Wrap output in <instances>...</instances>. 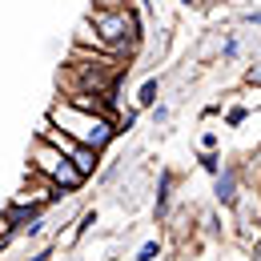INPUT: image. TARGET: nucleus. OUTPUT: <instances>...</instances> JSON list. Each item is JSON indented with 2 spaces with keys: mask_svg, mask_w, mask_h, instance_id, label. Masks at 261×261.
<instances>
[{
  "mask_svg": "<svg viewBox=\"0 0 261 261\" xmlns=\"http://www.w3.org/2000/svg\"><path fill=\"white\" fill-rule=\"evenodd\" d=\"M89 29L97 36V48H109V53H129L137 44V36H141L129 4H121V8H93Z\"/></svg>",
  "mask_w": 261,
  "mask_h": 261,
  "instance_id": "2",
  "label": "nucleus"
},
{
  "mask_svg": "<svg viewBox=\"0 0 261 261\" xmlns=\"http://www.w3.org/2000/svg\"><path fill=\"white\" fill-rule=\"evenodd\" d=\"M169 201H173V173L165 169L157 177V217H169Z\"/></svg>",
  "mask_w": 261,
  "mask_h": 261,
  "instance_id": "6",
  "label": "nucleus"
},
{
  "mask_svg": "<svg viewBox=\"0 0 261 261\" xmlns=\"http://www.w3.org/2000/svg\"><path fill=\"white\" fill-rule=\"evenodd\" d=\"M157 93H161V85L149 76V81L141 85V93H137V105H141V109H153V105H157Z\"/></svg>",
  "mask_w": 261,
  "mask_h": 261,
  "instance_id": "7",
  "label": "nucleus"
},
{
  "mask_svg": "<svg viewBox=\"0 0 261 261\" xmlns=\"http://www.w3.org/2000/svg\"><path fill=\"white\" fill-rule=\"evenodd\" d=\"M36 137H40V141H48V145H53V149H57V153H61V157L81 173V177H93V169H97V153H93V149H85V145H81V141H72L68 133L53 129L48 121H44V129L36 133Z\"/></svg>",
  "mask_w": 261,
  "mask_h": 261,
  "instance_id": "4",
  "label": "nucleus"
},
{
  "mask_svg": "<svg viewBox=\"0 0 261 261\" xmlns=\"http://www.w3.org/2000/svg\"><path fill=\"white\" fill-rule=\"evenodd\" d=\"M249 24H257V29H261V12H249Z\"/></svg>",
  "mask_w": 261,
  "mask_h": 261,
  "instance_id": "16",
  "label": "nucleus"
},
{
  "mask_svg": "<svg viewBox=\"0 0 261 261\" xmlns=\"http://www.w3.org/2000/svg\"><path fill=\"white\" fill-rule=\"evenodd\" d=\"M153 257H161V241H145L137 249V261H153Z\"/></svg>",
  "mask_w": 261,
  "mask_h": 261,
  "instance_id": "8",
  "label": "nucleus"
},
{
  "mask_svg": "<svg viewBox=\"0 0 261 261\" xmlns=\"http://www.w3.org/2000/svg\"><path fill=\"white\" fill-rule=\"evenodd\" d=\"M153 121H157V125L169 121V109H165V105H153Z\"/></svg>",
  "mask_w": 261,
  "mask_h": 261,
  "instance_id": "11",
  "label": "nucleus"
},
{
  "mask_svg": "<svg viewBox=\"0 0 261 261\" xmlns=\"http://www.w3.org/2000/svg\"><path fill=\"white\" fill-rule=\"evenodd\" d=\"M241 121H245V109H241V105H237V109H229V125H241Z\"/></svg>",
  "mask_w": 261,
  "mask_h": 261,
  "instance_id": "12",
  "label": "nucleus"
},
{
  "mask_svg": "<svg viewBox=\"0 0 261 261\" xmlns=\"http://www.w3.org/2000/svg\"><path fill=\"white\" fill-rule=\"evenodd\" d=\"M48 125L53 129L68 133L72 141H81L85 149H93L100 153L113 137H117V125H113V117L109 113H97V109H81V105H72V100H61V105H53L48 109Z\"/></svg>",
  "mask_w": 261,
  "mask_h": 261,
  "instance_id": "1",
  "label": "nucleus"
},
{
  "mask_svg": "<svg viewBox=\"0 0 261 261\" xmlns=\"http://www.w3.org/2000/svg\"><path fill=\"white\" fill-rule=\"evenodd\" d=\"M237 53H241V44H237V36H229V40H225V48H221V57H225V61H233Z\"/></svg>",
  "mask_w": 261,
  "mask_h": 261,
  "instance_id": "10",
  "label": "nucleus"
},
{
  "mask_svg": "<svg viewBox=\"0 0 261 261\" xmlns=\"http://www.w3.org/2000/svg\"><path fill=\"white\" fill-rule=\"evenodd\" d=\"M125 0H93V8H121Z\"/></svg>",
  "mask_w": 261,
  "mask_h": 261,
  "instance_id": "14",
  "label": "nucleus"
},
{
  "mask_svg": "<svg viewBox=\"0 0 261 261\" xmlns=\"http://www.w3.org/2000/svg\"><path fill=\"white\" fill-rule=\"evenodd\" d=\"M29 261H53V249H40L36 257H29Z\"/></svg>",
  "mask_w": 261,
  "mask_h": 261,
  "instance_id": "15",
  "label": "nucleus"
},
{
  "mask_svg": "<svg viewBox=\"0 0 261 261\" xmlns=\"http://www.w3.org/2000/svg\"><path fill=\"white\" fill-rule=\"evenodd\" d=\"M201 145H205V153H213V149H217V137H213V133H205V137H201Z\"/></svg>",
  "mask_w": 261,
  "mask_h": 261,
  "instance_id": "13",
  "label": "nucleus"
},
{
  "mask_svg": "<svg viewBox=\"0 0 261 261\" xmlns=\"http://www.w3.org/2000/svg\"><path fill=\"white\" fill-rule=\"evenodd\" d=\"M201 169L217 177V173H221V157H217V153H205V157H201Z\"/></svg>",
  "mask_w": 261,
  "mask_h": 261,
  "instance_id": "9",
  "label": "nucleus"
},
{
  "mask_svg": "<svg viewBox=\"0 0 261 261\" xmlns=\"http://www.w3.org/2000/svg\"><path fill=\"white\" fill-rule=\"evenodd\" d=\"M29 169H33V177H44L57 193H76V189L85 185V177H81L48 141H40V137H36L33 149H29Z\"/></svg>",
  "mask_w": 261,
  "mask_h": 261,
  "instance_id": "3",
  "label": "nucleus"
},
{
  "mask_svg": "<svg viewBox=\"0 0 261 261\" xmlns=\"http://www.w3.org/2000/svg\"><path fill=\"white\" fill-rule=\"evenodd\" d=\"M213 193H217L221 205H233V201H237V169H221V173H217Z\"/></svg>",
  "mask_w": 261,
  "mask_h": 261,
  "instance_id": "5",
  "label": "nucleus"
}]
</instances>
